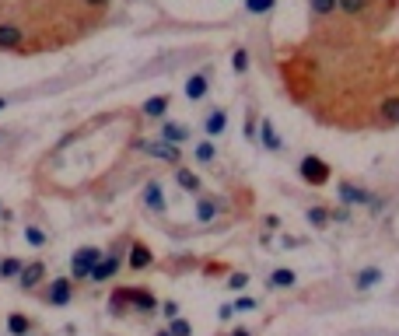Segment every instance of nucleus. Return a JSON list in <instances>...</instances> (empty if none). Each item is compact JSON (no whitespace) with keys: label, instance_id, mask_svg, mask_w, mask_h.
<instances>
[{"label":"nucleus","instance_id":"obj_1","mask_svg":"<svg viewBox=\"0 0 399 336\" xmlns=\"http://www.w3.org/2000/svg\"><path fill=\"white\" fill-rule=\"evenodd\" d=\"M102 256H105V253L95 249V246L77 249V253L70 256V277H74V281H91V270L102 263Z\"/></svg>","mask_w":399,"mask_h":336},{"label":"nucleus","instance_id":"obj_2","mask_svg":"<svg viewBox=\"0 0 399 336\" xmlns=\"http://www.w3.org/2000/svg\"><path fill=\"white\" fill-rule=\"evenodd\" d=\"M298 175L309 182V186H326L333 172H329V165H326L319 155H305V158L298 161Z\"/></svg>","mask_w":399,"mask_h":336},{"label":"nucleus","instance_id":"obj_3","mask_svg":"<svg viewBox=\"0 0 399 336\" xmlns=\"http://www.w3.org/2000/svg\"><path fill=\"white\" fill-rule=\"evenodd\" d=\"M137 151H144V155H151V158H162V161H168V165H179V147L175 144H165V140H144V137H137V144H133Z\"/></svg>","mask_w":399,"mask_h":336},{"label":"nucleus","instance_id":"obj_4","mask_svg":"<svg viewBox=\"0 0 399 336\" xmlns=\"http://www.w3.org/2000/svg\"><path fill=\"white\" fill-rule=\"evenodd\" d=\"M74 298V277H56L46 291V301L53 305V309H64V305H70Z\"/></svg>","mask_w":399,"mask_h":336},{"label":"nucleus","instance_id":"obj_5","mask_svg":"<svg viewBox=\"0 0 399 336\" xmlns=\"http://www.w3.org/2000/svg\"><path fill=\"white\" fill-rule=\"evenodd\" d=\"M21 46H25V25L0 21V49L11 53V49H21Z\"/></svg>","mask_w":399,"mask_h":336},{"label":"nucleus","instance_id":"obj_6","mask_svg":"<svg viewBox=\"0 0 399 336\" xmlns=\"http://www.w3.org/2000/svg\"><path fill=\"white\" fill-rule=\"evenodd\" d=\"M42 281H46V263H42V259H32V263H25V270H21L18 284H21L25 291H36V287H39Z\"/></svg>","mask_w":399,"mask_h":336},{"label":"nucleus","instance_id":"obj_7","mask_svg":"<svg viewBox=\"0 0 399 336\" xmlns=\"http://www.w3.org/2000/svg\"><path fill=\"white\" fill-rule=\"evenodd\" d=\"M119 263H123V256L119 253H109V256H102V263L91 270V284H105V281H112L116 277V270H119Z\"/></svg>","mask_w":399,"mask_h":336},{"label":"nucleus","instance_id":"obj_8","mask_svg":"<svg viewBox=\"0 0 399 336\" xmlns=\"http://www.w3.org/2000/svg\"><path fill=\"white\" fill-rule=\"evenodd\" d=\"M144 207L155 210V214H165V190H162L158 179H151L147 186H144Z\"/></svg>","mask_w":399,"mask_h":336},{"label":"nucleus","instance_id":"obj_9","mask_svg":"<svg viewBox=\"0 0 399 336\" xmlns=\"http://www.w3.org/2000/svg\"><path fill=\"white\" fill-rule=\"evenodd\" d=\"M158 140H165V144H175V147H182L190 140V127H182V123H175V119H165L162 123V137Z\"/></svg>","mask_w":399,"mask_h":336},{"label":"nucleus","instance_id":"obj_10","mask_svg":"<svg viewBox=\"0 0 399 336\" xmlns=\"http://www.w3.org/2000/svg\"><path fill=\"white\" fill-rule=\"evenodd\" d=\"M207 91H210V74H207V70H200V74H193V77L186 81V99H190V102L207 99Z\"/></svg>","mask_w":399,"mask_h":336},{"label":"nucleus","instance_id":"obj_11","mask_svg":"<svg viewBox=\"0 0 399 336\" xmlns=\"http://www.w3.org/2000/svg\"><path fill=\"white\" fill-rule=\"evenodd\" d=\"M378 123L382 127H399V95H389L378 102Z\"/></svg>","mask_w":399,"mask_h":336},{"label":"nucleus","instance_id":"obj_12","mask_svg":"<svg viewBox=\"0 0 399 336\" xmlns=\"http://www.w3.org/2000/svg\"><path fill=\"white\" fill-rule=\"evenodd\" d=\"M168 105H172V95L165 91V95H151V99L140 105V112H144L147 119H162V116L168 112Z\"/></svg>","mask_w":399,"mask_h":336},{"label":"nucleus","instance_id":"obj_13","mask_svg":"<svg viewBox=\"0 0 399 336\" xmlns=\"http://www.w3.org/2000/svg\"><path fill=\"white\" fill-rule=\"evenodd\" d=\"M259 144H263L266 151H273V155H277V151H284V140H281L277 127H273L270 119H263V123H259Z\"/></svg>","mask_w":399,"mask_h":336},{"label":"nucleus","instance_id":"obj_14","mask_svg":"<svg viewBox=\"0 0 399 336\" xmlns=\"http://www.w3.org/2000/svg\"><path fill=\"white\" fill-rule=\"evenodd\" d=\"M203 130H207V137H221L228 130V112L224 109H210L207 119H203Z\"/></svg>","mask_w":399,"mask_h":336},{"label":"nucleus","instance_id":"obj_15","mask_svg":"<svg viewBox=\"0 0 399 336\" xmlns=\"http://www.w3.org/2000/svg\"><path fill=\"white\" fill-rule=\"evenodd\" d=\"M130 305H133V309H140V312H155V309H162L158 298L151 294L147 287H130Z\"/></svg>","mask_w":399,"mask_h":336},{"label":"nucleus","instance_id":"obj_16","mask_svg":"<svg viewBox=\"0 0 399 336\" xmlns=\"http://www.w3.org/2000/svg\"><path fill=\"white\" fill-rule=\"evenodd\" d=\"M127 263H130L133 270H151L155 256H151V249L144 246V242H133V246H130V256H127Z\"/></svg>","mask_w":399,"mask_h":336},{"label":"nucleus","instance_id":"obj_17","mask_svg":"<svg viewBox=\"0 0 399 336\" xmlns=\"http://www.w3.org/2000/svg\"><path fill=\"white\" fill-rule=\"evenodd\" d=\"M340 200L344 203H372V193L354 186V182H340Z\"/></svg>","mask_w":399,"mask_h":336},{"label":"nucleus","instance_id":"obj_18","mask_svg":"<svg viewBox=\"0 0 399 336\" xmlns=\"http://www.w3.org/2000/svg\"><path fill=\"white\" fill-rule=\"evenodd\" d=\"M214 218H218V200H214V196H196V221L210 224Z\"/></svg>","mask_w":399,"mask_h":336},{"label":"nucleus","instance_id":"obj_19","mask_svg":"<svg viewBox=\"0 0 399 336\" xmlns=\"http://www.w3.org/2000/svg\"><path fill=\"white\" fill-rule=\"evenodd\" d=\"M175 182H179V190H186V193H200V175L182 168V165H175Z\"/></svg>","mask_w":399,"mask_h":336},{"label":"nucleus","instance_id":"obj_20","mask_svg":"<svg viewBox=\"0 0 399 336\" xmlns=\"http://www.w3.org/2000/svg\"><path fill=\"white\" fill-rule=\"evenodd\" d=\"M21 270H25V259H18V256L0 259V281H18Z\"/></svg>","mask_w":399,"mask_h":336},{"label":"nucleus","instance_id":"obj_21","mask_svg":"<svg viewBox=\"0 0 399 336\" xmlns=\"http://www.w3.org/2000/svg\"><path fill=\"white\" fill-rule=\"evenodd\" d=\"M28 329H32V319H28L25 312H11L8 315V333L11 336H25Z\"/></svg>","mask_w":399,"mask_h":336},{"label":"nucleus","instance_id":"obj_22","mask_svg":"<svg viewBox=\"0 0 399 336\" xmlns=\"http://www.w3.org/2000/svg\"><path fill=\"white\" fill-rule=\"evenodd\" d=\"M193 158H196L200 165H210L214 158H218V147H214V140H200V144L193 147Z\"/></svg>","mask_w":399,"mask_h":336},{"label":"nucleus","instance_id":"obj_23","mask_svg":"<svg viewBox=\"0 0 399 336\" xmlns=\"http://www.w3.org/2000/svg\"><path fill=\"white\" fill-rule=\"evenodd\" d=\"M294 270H273L270 273V287H294Z\"/></svg>","mask_w":399,"mask_h":336},{"label":"nucleus","instance_id":"obj_24","mask_svg":"<svg viewBox=\"0 0 399 336\" xmlns=\"http://www.w3.org/2000/svg\"><path fill=\"white\" fill-rule=\"evenodd\" d=\"M127 305H130V287H116V291H112V305H109V309H112L116 315H123V309H127Z\"/></svg>","mask_w":399,"mask_h":336},{"label":"nucleus","instance_id":"obj_25","mask_svg":"<svg viewBox=\"0 0 399 336\" xmlns=\"http://www.w3.org/2000/svg\"><path fill=\"white\" fill-rule=\"evenodd\" d=\"M277 8V0H245V11L249 14H270Z\"/></svg>","mask_w":399,"mask_h":336},{"label":"nucleus","instance_id":"obj_26","mask_svg":"<svg viewBox=\"0 0 399 336\" xmlns=\"http://www.w3.org/2000/svg\"><path fill=\"white\" fill-rule=\"evenodd\" d=\"M336 4H340V11H344V14H364L372 0H336Z\"/></svg>","mask_w":399,"mask_h":336},{"label":"nucleus","instance_id":"obj_27","mask_svg":"<svg viewBox=\"0 0 399 336\" xmlns=\"http://www.w3.org/2000/svg\"><path fill=\"white\" fill-rule=\"evenodd\" d=\"M231 70H235V74H245V70H249V49H235V53H231Z\"/></svg>","mask_w":399,"mask_h":336},{"label":"nucleus","instance_id":"obj_28","mask_svg":"<svg viewBox=\"0 0 399 336\" xmlns=\"http://www.w3.org/2000/svg\"><path fill=\"white\" fill-rule=\"evenodd\" d=\"M312 4V11L319 14V18H329L333 11H340V4H336V0H309Z\"/></svg>","mask_w":399,"mask_h":336},{"label":"nucleus","instance_id":"obj_29","mask_svg":"<svg viewBox=\"0 0 399 336\" xmlns=\"http://www.w3.org/2000/svg\"><path fill=\"white\" fill-rule=\"evenodd\" d=\"M25 242H28V246H36V249H42L46 246V235L36 224H25Z\"/></svg>","mask_w":399,"mask_h":336},{"label":"nucleus","instance_id":"obj_30","mask_svg":"<svg viewBox=\"0 0 399 336\" xmlns=\"http://www.w3.org/2000/svg\"><path fill=\"white\" fill-rule=\"evenodd\" d=\"M378 281H382V273H378V270H361V273H357V287H361V291H364V287H372V284H378Z\"/></svg>","mask_w":399,"mask_h":336},{"label":"nucleus","instance_id":"obj_31","mask_svg":"<svg viewBox=\"0 0 399 336\" xmlns=\"http://www.w3.org/2000/svg\"><path fill=\"white\" fill-rule=\"evenodd\" d=\"M326 221H329V210H322V207H309V224L326 228Z\"/></svg>","mask_w":399,"mask_h":336},{"label":"nucleus","instance_id":"obj_32","mask_svg":"<svg viewBox=\"0 0 399 336\" xmlns=\"http://www.w3.org/2000/svg\"><path fill=\"white\" fill-rule=\"evenodd\" d=\"M168 329H172V336H193V326H190L186 319H172Z\"/></svg>","mask_w":399,"mask_h":336},{"label":"nucleus","instance_id":"obj_33","mask_svg":"<svg viewBox=\"0 0 399 336\" xmlns=\"http://www.w3.org/2000/svg\"><path fill=\"white\" fill-rule=\"evenodd\" d=\"M259 130H256V112H245V140H256Z\"/></svg>","mask_w":399,"mask_h":336},{"label":"nucleus","instance_id":"obj_34","mask_svg":"<svg viewBox=\"0 0 399 336\" xmlns=\"http://www.w3.org/2000/svg\"><path fill=\"white\" fill-rule=\"evenodd\" d=\"M228 287H231V291H245V287H249V277H245V273H231Z\"/></svg>","mask_w":399,"mask_h":336},{"label":"nucleus","instance_id":"obj_35","mask_svg":"<svg viewBox=\"0 0 399 336\" xmlns=\"http://www.w3.org/2000/svg\"><path fill=\"white\" fill-rule=\"evenodd\" d=\"M256 309V298H238L235 301V312H253Z\"/></svg>","mask_w":399,"mask_h":336},{"label":"nucleus","instance_id":"obj_36","mask_svg":"<svg viewBox=\"0 0 399 336\" xmlns=\"http://www.w3.org/2000/svg\"><path fill=\"white\" fill-rule=\"evenodd\" d=\"M162 315H165L168 322H172V319H179V305H175V301H165V305H162Z\"/></svg>","mask_w":399,"mask_h":336},{"label":"nucleus","instance_id":"obj_37","mask_svg":"<svg viewBox=\"0 0 399 336\" xmlns=\"http://www.w3.org/2000/svg\"><path fill=\"white\" fill-rule=\"evenodd\" d=\"M109 4H112V0H81V8H91V11H102Z\"/></svg>","mask_w":399,"mask_h":336},{"label":"nucleus","instance_id":"obj_38","mask_svg":"<svg viewBox=\"0 0 399 336\" xmlns=\"http://www.w3.org/2000/svg\"><path fill=\"white\" fill-rule=\"evenodd\" d=\"M231 315H235V305H221V309H218V319L221 322H228Z\"/></svg>","mask_w":399,"mask_h":336},{"label":"nucleus","instance_id":"obj_39","mask_svg":"<svg viewBox=\"0 0 399 336\" xmlns=\"http://www.w3.org/2000/svg\"><path fill=\"white\" fill-rule=\"evenodd\" d=\"M231 336H253V333H249V329H235Z\"/></svg>","mask_w":399,"mask_h":336},{"label":"nucleus","instance_id":"obj_40","mask_svg":"<svg viewBox=\"0 0 399 336\" xmlns=\"http://www.w3.org/2000/svg\"><path fill=\"white\" fill-rule=\"evenodd\" d=\"M155 336H172V329H168V326H165V329H158V333H155Z\"/></svg>","mask_w":399,"mask_h":336},{"label":"nucleus","instance_id":"obj_41","mask_svg":"<svg viewBox=\"0 0 399 336\" xmlns=\"http://www.w3.org/2000/svg\"><path fill=\"white\" fill-rule=\"evenodd\" d=\"M4 105H8V99H0V109H4Z\"/></svg>","mask_w":399,"mask_h":336},{"label":"nucleus","instance_id":"obj_42","mask_svg":"<svg viewBox=\"0 0 399 336\" xmlns=\"http://www.w3.org/2000/svg\"><path fill=\"white\" fill-rule=\"evenodd\" d=\"M0 214H4V203H0Z\"/></svg>","mask_w":399,"mask_h":336},{"label":"nucleus","instance_id":"obj_43","mask_svg":"<svg viewBox=\"0 0 399 336\" xmlns=\"http://www.w3.org/2000/svg\"><path fill=\"white\" fill-rule=\"evenodd\" d=\"M25 336H28V333H25Z\"/></svg>","mask_w":399,"mask_h":336}]
</instances>
